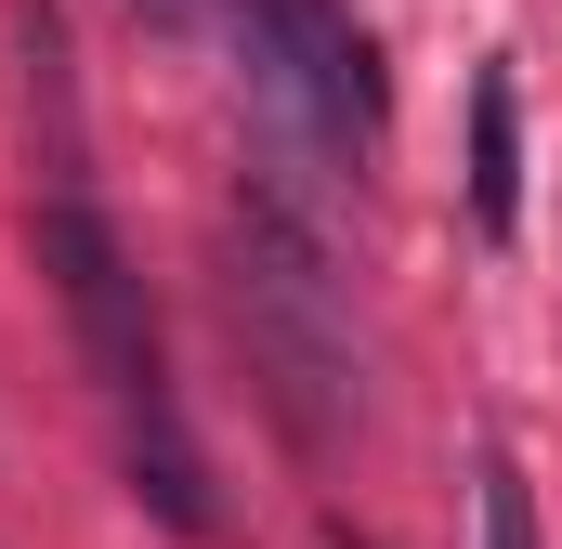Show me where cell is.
I'll return each mask as SVG.
<instances>
[{
	"label": "cell",
	"instance_id": "6da1fadb",
	"mask_svg": "<svg viewBox=\"0 0 562 549\" xmlns=\"http://www.w3.org/2000/svg\"><path fill=\"white\" fill-rule=\"evenodd\" d=\"M40 274H53L66 327H79V367H92L105 418H119V458H132L144 511L170 537H210V471H196V432L170 406V354H157V314H144V274L119 249V223L92 197H40Z\"/></svg>",
	"mask_w": 562,
	"mask_h": 549
},
{
	"label": "cell",
	"instance_id": "7a4b0ae2",
	"mask_svg": "<svg viewBox=\"0 0 562 549\" xmlns=\"http://www.w3.org/2000/svg\"><path fill=\"white\" fill-rule=\"evenodd\" d=\"M223 288H236V340L262 367L276 418L340 458V432L367 406V367H353V314H340V274H327V236L288 183H249L236 197V236H223Z\"/></svg>",
	"mask_w": 562,
	"mask_h": 549
},
{
	"label": "cell",
	"instance_id": "3957f363",
	"mask_svg": "<svg viewBox=\"0 0 562 549\" xmlns=\"http://www.w3.org/2000/svg\"><path fill=\"white\" fill-rule=\"evenodd\" d=\"M236 53H249V79L276 92L301 132H327V144L380 132V66L340 26V0H236Z\"/></svg>",
	"mask_w": 562,
	"mask_h": 549
},
{
	"label": "cell",
	"instance_id": "277c9868",
	"mask_svg": "<svg viewBox=\"0 0 562 549\" xmlns=\"http://www.w3.org/2000/svg\"><path fill=\"white\" fill-rule=\"evenodd\" d=\"M471 223L484 236L524 223V105H510V66L471 79Z\"/></svg>",
	"mask_w": 562,
	"mask_h": 549
},
{
	"label": "cell",
	"instance_id": "5b68a950",
	"mask_svg": "<svg viewBox=\"0 0 562 549\" xmlns=\"http://www.w3.org/2000/svg\"><path fill=\"white\" fill-rule=\"evenodd\" d=\"M471 549H537V497H524V471L484 445V471H471Z\"/></svg>",
	"mask_w": 562,
	"mask_h": 549
},
{
	"label": "cell",
	"instance_id": "8992f818",
	"mask_svg": "<svg viewBox=\"0 0 562 549\" xmlns=\"http://www.w3.org/2000/svg\"><path fill=\"white\" fill-rule=\"evenodd\" d=\"M144 26H196V13H210V0H132Z\"/></svg>",
	"mask_w": 562,
	"mask_h": 549
}]
</instances>
